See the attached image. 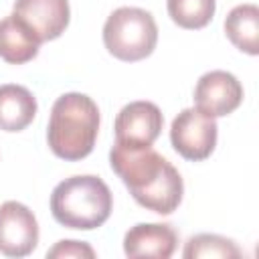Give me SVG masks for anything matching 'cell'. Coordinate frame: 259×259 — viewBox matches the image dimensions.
<instances>
[{
  "mask_svg": "<svg viewBox=\"0 0 259 259\" xmlns=\"http://www.w3.org/2000/svg\"><path fill=\"white\" fill-rule=\"evenodd\" d=\"M178 235L164 223H140L134 225L123 237V253L132 259L154 257L168 259L176 251Z\"/></svg>",
  "mask_w": 259,
  "mask_h": 259,
  "instance_id": "obj_10",
  "label": "cell"
},
{
  "mask_svg": "<svg viewBox=\"0 0 259 259\" xmlns=\"http://www.w3.org/2000/svg\"><path fill=\"white\" fill-rule=\"evenodd\" d=\"M164 125L160 107L152 101H132L123 105L115 117V144L127 148L152 146Z\"/></svg>",
  "mask_w": 259,
  "mask_h": 259,
  "instance_id": "obj_6",
  "label": "cell"
},
{
  "mask_svg": "<svg viewBox=\"0 0 259 259\" xmlns=\"http://www.w3.org/2000/svg\"><path fill=\"white\" fill-rule=\"evenodd\" d=\"M217 10L214 0H168V16L186 30L204 28Z\"/></svg>",
  "mask_w": 259,
  "mask_h": 259,
  "instance_id": "obj_14",
  "label": "cell"
},
{
  "mask_svg": "<svg viewBox=\"0 0 259 259\" xmlns=\"http://www.w3.org/2000/svg\"><path fill=\"white\" fill-rule=\"evenodd\" d=\"M38 245V223L32 210L16 200L0 204V253L26 257Z\"/></svg>",
  "mask_w": 259,
  "mask_h": 259,
  "instance_id": "obj_7",
  "label": "cell"
},
{
  "mask_svg": "<svg viewBox=\"0 0 259 259\" xmlns=\"http://www.w3.org/2000/svg\"><path fill=\"white\" fill-rule=\"evenodd\" d=\"M47 257L49 259H93L95 251L85 241L67 239V241H59L53 249H49Z\"/></svg>",
  "mask_w": 259,
  "mask_h": 259,
  "instance_id": "obj_16",
  "label": "cell"
},
{
  "mask_svg": "<svg viewBox=\"0 0 259 259\" xmlns=\"http://www.w3.org/2000/svg\"><path fill=\"white\" fill-rule=\"evenodd\" d=\"M243 101V85L229 71H208L194 87L196 109L210 117H225L233 113Z\"/></svg>",
  "mask_w": 259,
  "mask_h": 259,
  "instance_id": "obj_8",
  "label": "cell"
},
{
  "mask_svg": "<svg viewBox=\"0 0 259 259\" xmlns=\"http://www.w3.org/2000/svg\"><path fill=\"white\" fill-rule=\"evenodd\" d=\"M99 132V107L85 93H65L51 109L47 142L53 154L77 162L93 152Z\"/></svg>",
  "mask_w": 259,
  "mask_h": 259,
  "instance_id": "obj_2",
  "label": "cell"
},
{
  "mask_svg": "<svg viewBox=\"0 0 259 259\" xmlns=\"http://www.w3.org/2000/svg\"><path fill=\"white\" fill-rule=\"evenodd\" d=\"M217 121L196 107L182 109L170 125L172 148L186 160H206L217 146Z\"/></svg>",
  "mask_w": 259,
  "mask_h": 259,
  "instance_id": "obj_5",
  "label": "cell"
},
{
  "mask_svg": "<svg viewBox=\"0 0 259 259\" xmlns=\"http://www.w3.org/2000/svg\"><path fill=\"white\" fill-rule=\"evenodd\" d=\"M229 40L247 55L259 53V8L255 4H239L225 18Z\"/></svg>",
  "mask_w": 259,
  "mask_h": 259,
  "instance_id": "obj_13",
  "label": "cell"
},
{
  "mask_svg": "<svg viewBox=\"0 0 259 259\" xmlns=\"http://www.w3.org/2000/svg\"><path fill=\"white\" fill-rule=\"evenodd\" d=\"M158 42V26L154 16L136 6L113 10L103 24V45L119 61L136 63L150 57Z\"/></svg>",
  "mask_w": 259,
  "mask_h": 259,
  "instance_id": "obj_4",
  "label": "cell"
},
{
  "mask_svg": "<svg viewBox=\"0 0 259 259\" xmlns=\"http://www.w3.org/2000/svg\"><path fill=\"white\" fill-rule=\"evenodd\" d=\"M113 208L109 186L91 174H79L59 182L51 194V212L67 229L93 231L101 227Z\"/></svg>",
  "mask_w": 259,
  "mask_h": 259,
  "instance_id": "obj_3",
  "label": "cell"
},
{
  "mask_svg": "<svg viewBox=\"0 0 259 259\" xmlns=\"http://www.w3.org/2000/svg\"><path fill=\"white\" fill-rule=\"evenodd\" d=\"M40 40L12 12L0 20V59L10 65H24L38 55Z\"/></svg>",
  "mask_w": 259,
  "mask_h": 259,
  "instance_id": "obj_11",
  "label": "cell"
},
{
  "mask_svg": "<svg viewBox=\"0 0 259 259\" xmlns=\"http://www.w3.org/2000/svg\"><path fill=\"white\" fill-rule=\"evenodd\" d=\"M36 115L34 95L14 83L0 85V130L4 132H22L32 123Z\"/></svg>",
  "mask_w": 259,
  "mask_h": 259,
  "instance_id": "obj_12",
  "label": "cell"
},
{
  "mask_svg": "<svg viewBox=\"0 0 259 259\" xmlns=\"http://www.w3.org/2000/svg\"><path fill=\"white\" fill-rule=\"evenodd\" d=\"M109 164L140 206L158 214H172L180 206L184 194L182 176L152 146L127 148L113 144Z\"/></svg>",
  "mask_w": 259,
  "mask_h": 259,
  "instance_id": "obj_1",
  "label": "cell"
},
{
  "mask_svg": "<svg viewBox=\"0 0 259 259\" xmlns=\"http://www.w3.org/2000/svg\"><path fill=\"white\" fill-rule=\"evenodd\" d=\"M184 259H198V257H219V259H237L241 257V249L227 237L200 233L188 239L184 251Z\"/></svg>",
  "mask_w": 259,
  "mask_h": 259,
  "instance_id": "obj_15",
  "label": "cell"
},
{
  "mask_svg": "<svg viewBox=\"0 0 259 259\" xmlns=\"http://www.w3.org/2000/svg\"><path fill=\"white\" fill-rule=\"evenodd\" d=\"M14 14L40 42L59 38L69 26V0H14Z\"/></svg>",
  "mask_w": 259,
  "mask_h": 259,
  "instance_id": "obj_9",
  "label": "cell"
}]
</instances>
